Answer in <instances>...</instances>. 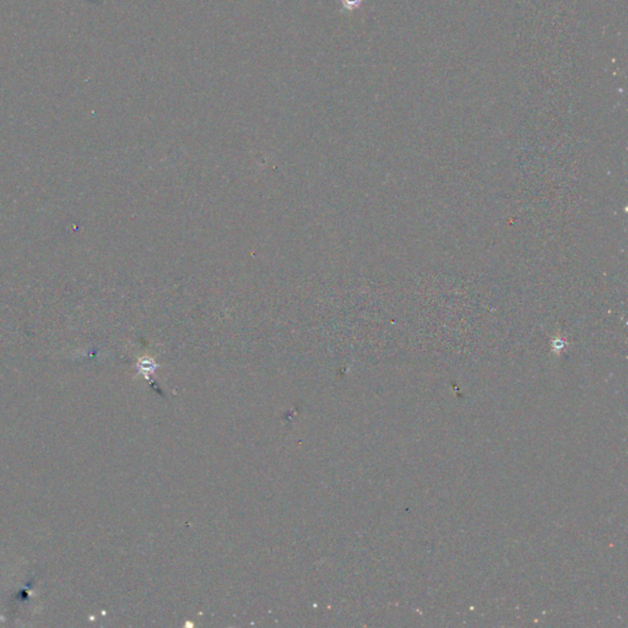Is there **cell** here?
<instances>
[{
  "label": "cell",
  "mask_w": 628,
  "mask_h": 628,
  "mask_svg": "<svg viewBox=\"0 0 628 628\" xmlns=\"http://www.w3.org/2000/svg\"><path fill=\"white\" fill-rule=\"evenodd\" d=\"M341 3H343V5L346 9H349V10H352V9L357 8L361 4V0H341Z\"/></svg>",
  "instance_id": "obj_1"
}]
</instances>
